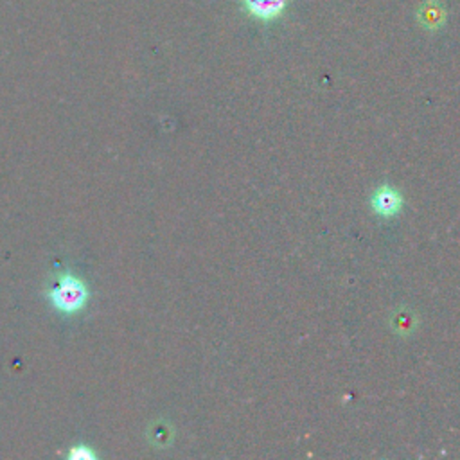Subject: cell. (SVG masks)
<instances>
[{"label": "cell", "mask_w": 460, "mask_h": 460, "mask_svg": "<svg viewBox=\"0 0 460 460\" xmlns=\"http://www.w3.org/2000/svg\"><path fill=\"white\" fill-rule=\"evenodd\" d=\"M248 13L259 20L277 18L286 5V0H244Z\"/></svg>", "instance_id": "obj_2"}, {"label": "cell", "mask_w": 460, "mask_h": 460, "mask_svg": "<svg viewBox=\"0 0 460 460\" xmlns=\"http://www.w3.org/2000/svg\"><path fill=\"white\" fill-rule=\"evenodd\" d=\"M49 298L59 313L74 314L86 304L88 291H86V286L83 284L81 279L66 273L49 291Z\"/></svg>", "instance_id": "obj_1"}, {"label": "cell", "mask_w": 460, "mask_h": 460, "mask_svg": "<svg viewBox=\"0 0 460 460\" xmlns=\"http://www.w3.org/2000/svg\"><path fill=\"white\" fill-rule=\"evenodd\" d=\"M401 198L392 189H383L374 196V208L381 216H392L399 210Z\"/></svg>", "instance_id": "obj_3"}]
</instances>
